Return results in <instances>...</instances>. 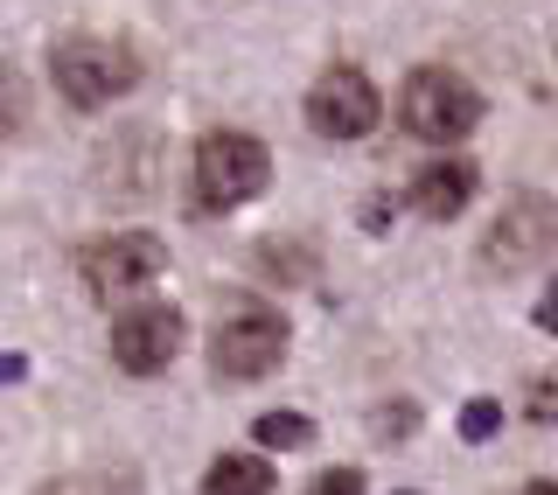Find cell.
<instances>
[{"label": "cell", "instance_id": "12", "mask_svg": "<svg viewBox=\"0 0 558 495\" xmlns=\"http://www.w3.org/2000/svg\"><path fill=\"white\" fill-rule=\"evenodd\" d=\"M28 119V84L14 77V70H0V140H14Z\"/></svg>", "mask_w": 558, "mask_h": 495}, {"label": "cell", "instance_id": "14", "mask_svg": "<svg viewBox=\"0 0 558 495\" xmlns=\"http://www.w3.org/2000/svg\"><path fill=\"white\" fill-rule=\"evenodd\" d=\"M496 426H502V405H496V398H475V405L461 412V439H488Z\"/></svg>", "mask_w": 558, "mask_h": 495}, {"label": "cell", "instance_id": "13", "mask_svg": "<svg viewBox=\"0 0 558 495\" xmlns=\"http://www.w3.org/2000/svg\"><path fill=\"white\" fill-rule=\"evenodd\" d=\"M258 265H266V273H279V279H307L314 273V252H301V244H287V252H279V244H266V252H258Z\"/></svg>", "mask_w": 558, "mask_h": 495}, {"label": "cell", "instance_id": "8", "mask_svg": "<svg viewBox=\"0 0 558 495\" xmlns=\"http://www.w3.org/2000/svg\"><path fill=\"white\" fill-rule=\"evenodd\" d=\"M182 357V314L174 307H133L112 322V363L126 377H161Z\"/></svg>", "mask_w": 558, "mask_h": 495}, {"label": "cell", "instance_id": "16", "mask_svg": "<svg viewBox=\"0 0 558 495\" xmlns=\"http://www.w3.org/2000/svg\"><path fill=\"white\" fill-rule=\"evenodd\" d=\"M314 488H322V495H356L363 474L356 468H322V474H314Z\"/></svg>", "mask_w": 558, "mask_h": 495}, {"label": "cell", "instance_id": "10", "mask_svg": "<svg viewBox=\"0 0 558 495\" xmlns=\"http://www.w3.org/2000/svg\"><path fill=\"white\" fill-rule=\"evenodd\" d=\"M203 488H209V495H272L279 474L258 461V454H223V461L203 474Z\"/></svg>", "mask_w": 558, "mask_h": 495}, {"label": "cell", "instance_id": "17", "mask_svg": "<svg viewBox=\"0 0 558 495\" xmlns=\"http://www.w3.org/2000/svg\"><path fill=\"white\" fill-rule=\"evenodd\" d=\"M377 433H412V405H384V412H377Z\"/></svg>", "mask_w": 558, "mask_h": 495}, {"label": "cell", "instance_id": "11", "mask_svg": "<svg viewBox=\"0 0 558 495\" xmlns=\"http://www.w3.org/2000/svg\"><path fill=\"white\" fill-rule=\"evenodd\" d=\"M252 439H258V447H307V439H314V419H301V412H266V419H258V426H252Z\"/></svg>", "mask_w": 558, "mask_h": 495}, {"label": "cell", "instance_id": "19", "mask_svg": "<svg viewBox=\"0 0 558 495\" xmlns=\"http://www.w3.org/2000/svg\"><path fill=\"white\" fill-rule=\"evenodd\" d=\"M28 377V363L22 357H0V384H22Z\"/></svg>", "mask_w": 558, "mask_h": 495}, {"label": "cell", "instance_id": "15", "mask_svg": "<svg viewBox=\"0 0 558 495\" xmlns=\"http://www.w3.org/2000/svg\"><path fill=\"white\" fill-rule=\"evenodd\" d=\"M531 419L537 426H558V370H545V377L531 384Z\"/></svg>", "mask_w": 558, "mask_h": 495}, {"label": "cell", "instance_id": "9", "mask_svg": "<svg viewBox=\"0 0 558 495\" xmlns=\"http://www.w3.org/2000/svg\"><path fill=\"white\" fill-rule=\"evenodd\" d=\"M475 161H426L412 174V209L418 217H433V224H447V217H461L468 203H475Z\"/></svg>", "mask_w": 558, "mask_h": 495}, {"label": "cell", "instance_id": "2", "mask_svg": "<svg viewBox=\"0 0 558 495\" xmlns=\"http://www.w3.org/2000/svg\"><path fill=\"white\" fill-rule=\"evenodd\" d=\"M398 119H405L412 140L447 147V140H468L482 126V92L453 70H412L405 92H398Z\"/></svg>", "mask_w": 558, "mask_h": 495}, {"label": "cell", "instance_id": "6", "mask_svg": "<svg viewBox=\"0 0 558 495\" xmlns=\"http://www.w3.org/2000/svg\"><path fill=\"white\" fill-rule=\"evenodd\" d=\"M161 265H168V244L161 238L112 231V238H98L92 252L77 258V273H84V287H92L98 300H126L140 287H154V279H161Z\"/></svg>", "mask_w": 558, "mask_h": 495}, {"label": "cell", "instance_id": "18", "mask_svg": "<svg viewBox=\"0 0 558 495\" xmlns=\"http://www.w3.org/2000/svg\"><path fill=\"white\" fill-rule=\"evenodd\" d=\"M537 328H558V279H551V293L537 300Z\"/></svg>", "mask_w": 558, "mask_h": 495}, {"label": "cell", "instance_id": "3", "mask_svg": "<svg viewBox=\"0 0 558 495\" xmlns=\"http://www.w3.org/2000/svg\"><path fill=\"white\" fill-rule=\"evenodd\" d=\"M272 154L252 133H203L196 140V203L203 209H238L266 189Z\"/></svg>", "mask_w": 558, "mask_h": 495}, {"label": "cell", "instance_id": "1", "mask_svg": "<svg viewBox=\"0 0 558 495\" xmlns=\"http://www.w3.org/2000/svg\"><path fill=\"white\" fill-rule=\"evenodd\" d=\"M49 77H57V92L77 112H98V105L126 98L140 84V49L119 43V35H70L57 57H49Z\"/></svg>", "mask_w": 558, "mask_h": 495}, {"label": "cell", "instance_id": "5", "mask_svg": "<svg viewBox=\"0 0 558 495\" xmlns=\"http://www.w3.org/2000/svg\"><path fill=\"white\" fill-rule=\"evenodd\" d=\"M279 357H287V322L272 307H238L209 335V370L231 377V384L266 377V370H279Z\"/></svg>", "mask_w": 558, "mask_h": 495}, {"label": "cell", "instance_id": "7", "mask_svg": "<svg viewBox=\"0 0 558 495\" xmlns=\"http://www.w3.org/2000/svg\"><path fill=\"white\" fill-rule=\"evenodd\" d=\"M377 119H384L377 84L363 77L356 63H328L322 77H314V92H307V126L322 133V140H363Z\"/></svg>", "mask_w": 558, "mask_h": 495}, {"label": "cell", "instance_id": "4", "mask_svg": "<svg viewBox=\"0 0 558 495\" xmlns=\"http://www.w3.org/2000/svg\"><path fill=\"white\" fill-rule=\"evenodd\" d=\"M551 244H558V203L551 196H510L482 238V265L510 279V273H531Z\"/></svg>", "mask_w": 558, "mask_h": 495}]
</instances>
